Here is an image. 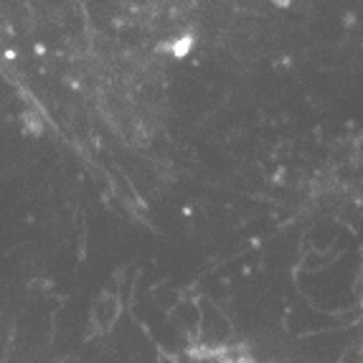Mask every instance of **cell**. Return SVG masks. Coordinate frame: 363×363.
I'll return each mask as SVG.
<instances>
[{"mask_svg":"<svg viewBox=\"0 0 363 363\" xmlns=\"http://www.w3.org/2000/svg\"><path fill=\"white\" fill-rule=\"evenodd\" d=\"M272 3H274L277 8H290V6H292V0H272Z\"/></svg>","mask_w":363,"mask_h":363,"instance_id":"obj_5","label":"cell"},{"mask_svg":"<svg viewBox=\"0 0 363 363\" xmlns=\"http://www.w3.org/2000/svg\"><path fill=\"white\" fill-rule=\"evenodd\" d=\"M178 363H255V358L239 343H206L183 351Z\"/></svg>","mask_w":363,"mask_h":363,"instance_id":"obj_1","label":"cell"},{"mask_svg":"<svg viewBox=\"0 0 363 363\" xmlns=\"http://www.w3.org/2000/svg\"><path fill=\"white\" fill-rule=\"evenodd\" d=\"M23 122H26V128H28L33 135H38V133L43 130L41 120H36V115H33V112H26V115H23Z\"/></svg>","mask_w":363,"mask_h":363,"instance_id":"obj_4","label":"cell"},{"mask_svg":"<svg viewBox=\"0 0 363 363\" xmlns=\"http://www.w3.org/2000/svg\"><path fill=\"white\" fill-rule=\"evenodd\" d=\"M191 49H194V36H181L178 41L170 43V54L176 59H183L186 54H191Z\"/></svg>","mask_w":363,"mask_h":363,"instance_id":"obj_3","label":"cell"},{"mask_svg":"<svg viewBox=\"0 0 363 363\" xmlns=\"http://www.w3.org/2000/svg\"><path fill=\"white\" fill-rule=\"evenodd\" d=\"M120 300H117L115 292H102V295L94 300L89 310V323H91V333L94 335H104L112 330V325L120 318Z\"/></svg>","mask_w":363,"mask_h":363,"instance_id":"obj_2","label":"cell"}]
</instances>
